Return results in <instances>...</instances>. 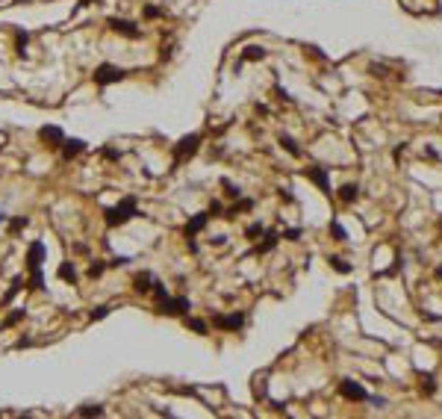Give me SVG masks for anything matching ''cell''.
Listing matches in <instances>:
<instances>
[{
	"instance_id": "6da1fadb",
	"label": "cell",
	"mask_w": 442,
	"mask_h": 419,
	"mask_svg": "<svg viewBox=\"0 0 442 419\" xmlns=\"http://www.w3.org/2000/svg\"><path fill=\"white\" fill-rule=\"evenodd\" d=\"M133 216H139V204H136V198L130 195V198H124L118 207L106 210V213H103V222H106V227H118V225H127Z\"/></svg>"
},
{
	"instance_id": "8fae6325",
	"label": "cell",
	"mask_w": 442,
	"mask_h": 419,
	"mask_svg": "<svg viewBox=\"0 0 442 419\" xmlns=\"http://www.w3.org/2000/svg\"><path fill=\"white\" fill-rule=\"evenodd\" d=\"M41 260H44V242H32L29 251H27V266H29V272H32V269H41Z\"/></svg>"
},
{
	"instance_id": "ba28073f",
	"label": "cell",
	"mask_w": 442,
	"mask_h": 419,
	"mask_svg": "<svg viewBox=\"0 0 442 419\" xmlns=\"http://www.w3.org/2000/svg\"><path fill=\"white\" fill-rule=\"evenodd\" d=\"M212 325H215L218 331H239V328L245 325V313H230V316L218 313V316H212Z\"/></svg>"
},
{
	"instance_id": "8992f818",
	"label": "cell",
	"mask_w": 442,
	"mask_h": 419,
	"mask_svg": "<svg viewBox=\"0 0 442 419\" xmlns=\"http://www.w3.org/2000/svg\"><path fill=\"white\" fill-rule=\"evenodd\" d=\"M106 27H109L112 32L124 35V38H139V35H142V30H139L133 21H127V18H109V21H106Z\"/></svg>"
},
{
	"instance_id": "d590c367",
	"label": "cell",
	"mask_w": 442,
	"mask_h": 419,
	"mask_svg": "<svg viewBox=\"0 0 442 419\" xmlns=\"http://www.w3.org/2000/svg\"><path fill=\"white\" fill-rule=\"evenodd\" d=\"M21 319H24V310H15V313H12V316H9V319L3 322V325H6V328H12V325H18Z\"/></svg>"
},
{
	"instance_id": "8d00e7d4",
	"label": "cell",
	"mask_w": 442,
	"mask_h": 419,
	"mask_svg": "<svg viewBox=\"0 0 442 419\" xmlns=\"http://www.w3.org/2000/svg\"><path fill=\"white\" fill-rule=\"evenodd\" d=\"M206 213H209V216H212V219H215V216H221V213H224V207H221V201H212V204H209V210H206Z\"/></svg>"
},
{
	"instance_id": "484cf974",
	"label": "cell",
	"mask_w": 442,
	"mask_h": 419,
	"mask_svg": "<svg viewBox=\"0 0 442 419\" xmlns=\"http://www.w3.org/2000/svg\"><path fill=\"white\" fill-rule=\"evenodd\" d=\"M422 393H425V396H434V393H437V381H434V375H425V378H422Z\"/></svg>"
},
{
	"instance_id": "74e56055",
	"label": "cell",
	"mask_w": 442,
	"mask_h": 419,
	"mask_svg": "<svg viewBox=\"0 0 442 419\" xmlns=\"http://www.w3.org/2000/svg\"><path fill=\"white\" fill-rule=\"evenodd\" d=\"M369 71H372V74H375V77H386V68H383V65H372V68H369Z\"/></svg>"
},
{
	"instance_id": "30bf717a",
	"label": "cell",
	"mask_w": 442,
	"mask_h": 419,
	"mask_svg": "<svg viewBox=\"0 0 442 419\" xmlns=\"http://www.w3.org/2000/svg\"><path fill=\"white\" fill-rule=\"evenodd\" d=\"M206 222H209V213H198V216H192V219H189V225L183 227L186 239H195V233H201V230L206 227Z\"/></svg>"
},
{
	"instance_id": "5bb4252c",
	"label": "cell",
	"mask_w": 442,
	"mask_h": 419,
	"mask_svg": "<svg viewBox=\"0 0 442 419\" xmlns=\"http://www.w3.org/2000/svg\"><path fill=\"white\" fill-rule=\"evenodd\" d=\"M248 210H254V201H251V198H236V204L224 213V219H227V222H233L239 213H248Z\"/></svg>"
},
{
	"instance_id": "d4e9b609",
	"label": "cell",
	"mask_w": 442,
	"mask_h": 419,
	"mask_svg": "<svg viewBox=\"0 0 442 419\" xmlns=\"http://www.w3.org/2000/svg\"><path fill=\"white\" fill-rule=\"evenodd\" d=\"M263 233H265L263 222H254V225H248V227H245V236H248V239H254V236H263Z\"/></svg>"
},
{
	"instance_id": "9c48e42d",
	"label": "cell",
	"mask_w": 442,
	"mask_h": 419,
	"mask_svg": "<svg viewBox=\"0 0 442 419\" xmlns=\"http://www.w3.org/2000/svg\"><path fill=\"white\" fill-rule=\"evenodd\" d=\"M59 151H62V160H74V157H80L86 151V142L83 139H65L59 145Z\"/></svg>"
},
{
	"instance_id": "7bdbcfd3",
	"label": "cell",
	"mask_w": 442,
	"mask_h": 419,
	"mask_svg": "<svg viewBox=\"0 0 442 419\" xmlns=\"http://www.w3.org/2000/svg\"><path fill=\"white\" fill-rule=\"evenodd\" d=\"M280 198H283V201H289V204H292V201H295V198H292V192H289V189H280Z\"/></svg>"
},
{
	"instance_id": "ee69618b",
	"label": "cell",
	"mask_w": 442,
	"mask_h": 419,
	"mask_svg": "<svg viewBox=\"0 0 442 419\" xmlns=\"http://www.w3.org/2000/svg\"><path fill=\"white\" fill-rule=\"evenodd\" d=\"M422 316H425L428 322H440V319H442V316H437V313H422Z\"/></svg>"
},
{
	"instance_id": "ac0fdd59",
	"label": "cell",
	"mask_w": 442,
	"mask_h": 419,
	"mask_svg": "<svg viewBox=\"0 0 442 419\" xmlns=\"http://www.w3.org/2000/svg\"><path fill=\"white\" fill-rule=\"evenodd\" d=\"M330 266H333V272H339V275H351V272H354V266H351L348 260H342V257H330Z\"/></svg>"
},
{
	"instance_id": "b9f144b4",
	"label": "cell",
	"mask_w": 442,
	"mask_h": 419,
	"mask_svg": "<svg viewBox=\"0 0 442 419\" xmlns=\"http://www.w3.org/2000/svg\"><path fill=\"white\" fill-rule=\"evenodd\" d=\"M254 109H257V115H268V106H265V103H257Z\"/></svg>"
},
{
	"instance_id": "4fadbf2b",
	"label": "cell",
	"mask_w": 442,
	"mask_h": 419,
	"mask_svg": "<svg viewBox=\"0 0 442 419\" xmlns=\"http://www.w3.org/2000/svg\"><path fill=\"white\" fill-rule=\"evenodd\" d=\"M38 136H41L44 142H50L53 148H59V145L65 142V133H62L59 127H41V130H38Z\"/></svg>"
},
{
	"instance_id": "e575fe53",
	"label": "cell",
	"mask_w": 442,
	"mask_h": 419,
	"mask_svg": "<svg viewBox=\"0 0 442 419\" xmlns=\"http://www.w3.org/2000/svg\"><path fill=\"white\" fill-rule=\"evenodd\" d=\"M103 316H109V307H94L91 313H88V319L94 322V319H103Z\"/></svg>"
},
{
	"instance_id": "5b68a950",
	"label": "cell",
	"mask_w": 442,
	"mask_h": 419,
	"mask_svg": "<svg viewBox=\"0 0 442 419\" xmlns=\"http://www.w3.org/2000/svg\"><path fill=\"white\" fill-rule=\"evenodd\" d=\"M339 396H342V399H348V402H369V390H366L363 384L351 381V378L339 381Z\"/></svg>"
},
{
	"instance_id": "603a6c76",
	"label": "cell",
	"mask_w": 442,
	"mask_h": 419,
	"mask_svg": "<svg viewBox=\"0 0 442 419\" xmlns=\"http://www.w3.org/2000/svg\"><path fill=\"white\" fill-rule=\"evenodd\" d=\"M330 233L336 236V242H348V230H345L339 222H330Z\"/></svg>"
},
{
	"instance_id": "d6986e66",
	"label": "cell",
	"mask_w": 442,
	"mask_h": 419,
	"mask_svg": "<svg viewBox=\"0 0 442 419\" xmlns=\"http://www.w3.org/2000/svg\"><path fill=\"white\" fill-rule=\"evenodd\" d=\"M59 278L68 281V284H77V269H74V263H62V266H59Z\"/></svg>"
},
{
	"instance_id": "bcb514c9",
	"label": "cell",
	"mask_w": 442,
	"mask_h": 419,
	"mask_svg": "<svg viewBox=\"0 0 442 419\" xmlns=\"http://www.w3.org/2000/svg\"><path fill=\"white\" fill-rule=\"evenodd\" d=\"M3 145H6V133H0V148H3Z\"/></svg>"
},
{
	"instance_id": "7a4b0ae2",
	"label": "cell",
	"mask_w": 442,
	"mask_h": 419,
	"mask_svg": "<svg viewBox=\"0 0 442 419\" xmlns=\"http://www.w3.org/2000/svg\"><path fill=\"white\" fill-rule=\"evenodd\" d=\"M124 77H127V71H124V68H118V65H109V62L97 65V68H94V74H91L94 86H112V83H121Z\"/></svg>"
},
{
	"instance_id": "9a60e30c",
	"label": "cell",
	"mask_w": 442,
	"mask_h": 419,
	"mask_svg": "<svg viewBox=\"0 0 442 419\" xmlns=\"http://www.w3.org/2000/svg\"><path fill=\"white\" fill-rule=\"evenodd\" d=\"M133 290H136V292H150V290H153V275H150V272L136 275V278H133Z\"/></svg>"
},
{
	"instance_id": "83f0119b",
	"label": "cell",
	"mask_w": 442,
	"mask_h": 419,
	"mask_svg": "<svg viewBox=\"0 0 442 419\" xmlns=\"http://www.w3.org/2000/svg\"><path fill=\"white\" fill-rule=\"evenodd\" d=\"M221 186H224V189H227V195H230V198H242V189H239V186H233V183H230V180H227V177H224V180H221Z\"/></svg>"
},
{
	"instance_id": "836d02e7",
	"label": "cell",
	"mask_w": 442,
	"mask_h": 419,
	"mask_svg": "<svg viewBox=\"0 0 442 419\" xmlns=\"http://www.w3.org/2000/svg\"><path fill=\"white\" fill-rule=\"evenodd\" d=\"M165 12L159 9V6H145V18H162Z\"/></svg>"
},
{
	"instance_id": "3957f363",
	"label": "cell",
	"mask_w": 442,
	"mask_h": 419,
	"mask_svg": "<svg viewBox=\"0 0 442 419\" xmlns=\"http://www.w3.org/2000/svg\"><path fill=\"white\" fill-rule=\"evenodd\" d=\"M198 145H201V133L183 136V139L174 145V165H183L186 160H192V157L198 154Z\"/></svg>"
},
{
	"instance_id": "52a82bcc",
	"label": "cell",
	"mask_w": 442,
	"mask_h": 419,
	"mask_svg": "<svg viewBox=\"0 0 442 419\" xmlns=\"http://www.w3.org/2000/svg\"><path fill=\"white\" fill-rule=\"evenodd\" d=\"M304 177L307 180H313L324 195H330V174H327V168H322V165H313V168H304Z\"/></svg>"
},
{
	"instance_id": "7402d4cb",
	"label": "cell",
	"mask_w": 442,
	"mask_h": 419,
	"mask_svg": "<svg viewBox=\"0 0 442 419\" xmlns=\"http://www.w3.org/2000/svg\"><path fill=\"white\" fill-rule=\"evenodd\" d=\"M27 41H29V35H27L24 30H18V32H15V50H18L21 56H24V50H27Z\"/></svg>"
},
{
	"instance_id": "44dd1931",
	"label": "cell",
	"mask_w": 442,
	"mask_h": 419,
	"mask_svg": "<svg viewBox=\"0 0 442 419\" xmlns=\"http://www.w3.org/2000/svg\"><path fill=\"white\" fill-rule=\"evenodd\" d=\"M186 328H192V331H195V334H201V337H204V334H209V328H206V322H204V319H189V316H186Z\"/></svg>"
},
{
	"instance_id": "f35d334b",
	"label": "cell",
	"mask_w": 442,
	"mask_h": 419,
	"mask_svg": "<svg viewBox=\"0 0 442 419\" xmlns=\"http://www.w3.org/2000/svg\"><path fill=\"white\" fill-rule=\"evenodd\" d=\"M369 402H375V405H378V408H386V405H389V402H386V399H383V396H369Z\"/></svg>"
},
{
	"instance_id": "cb8c5ba5",
	"label": "cell",
	"mask_w": 442,
	"mask_h": 419,
	"mask_svg": "<svg viewBox=\"0 0 442 419\" xmlns=\"http://www.w3.org/2000/svg\"><path fill=\"white\" fill-rule=\"evenodd\" d=\"M29 290H44V278H41V269H32V275H29V284H27Z\"/></svg>"
},
{
	"instance_id": "60d3db41",
	"label": "cell",
	"mask_w": 442,
	"mask_h": 419,
	"mask_svg": "<svg viewBox=\"0 0 442 419\" xmlns=\"http://www.w3.org/2000/svg\"><path fill=\"white\" fill-rule=\"evenodd\" d=\"M130 263V257H115V260H109V266H127Z\"/></svg>"
},
{
	"instance_id": "f546056e",
	"label": "cell",
	"mask_w": 442,
	"mask_h": 419,
	"mask_svg": "<svg viewBox=\"0 0 442 419\" xmlns=\"http://www.w3.org/2000/svg\"><path fill=\"white\" fill-rule=\"evenodd\" d=\"M21 287H27V284H24V281H15V284H12V290H9V292L3 295V304H9V301H12V298L18 295V290H21Z\"/></svg>"
},
{
	"instance_id": "ab89813d",
	"label": "cell",
	"mask_w": 442,
	"mask_h": 419,
	"mask_svg": "<svg viewBox=\"0 0 442 419\" xmlns=\"http://www.w3.org/2000/svg\"><path fill=\"white\" fill-rule=\"evenodd\" d=\"M103 157H106V160H121V154H118V151H112V148H106V151H103Z\"/></svg>"
},
{
	"instance_id": "2e32d148",
	"label": "cell",
	"mask_w": 442,
	"mask_h": 419,
	"mask_svg": "<svg viewBox=\"0 0 442 419\" xmlns=\"http://www.w3.org/2000/svg\"><path fill=\"white\" fill-rule=\"evenodd\" d=\"M360 198V186L357 183H345L342 189H339V201H345V204H354Z\"/></svg>"
},
{
	"instance_id": "1f68e13d",
	"label": "cell",
	"mask_w": 442,
	"mask_h": 419,
	"mask_svg": "<svg viewBox=\"0 0 442 419\" xmlns=\"http://www.w3.org/2000/svg\"><path fill=\"white\" fill-rule=\"evenodd\" d=\"M77 417H103V408H97V405L94 408H80Z\"/></svg>"
},
{
	"instance_id": "f6af8a7d",
	"label": "cell",
	"mask_w": 442,
	"mask_h": 419,
	"mask_svg": "<svg viewBox=\"0 0 442 419\" xmlns=\"http://www.w3.org/2000/svg\"><path fill=\"white\" fill-rule=\"evenodd\" d=\"M434 275H437V278L442 281V266H437V269H434Z\"/></svg>"
},
{
	"instance_id": "7c38bea8",
	"label": "cell",
	"mask_w": 442,
	"mask_h": 419,
	"mask_svg": "<svg viewBox=\"0 0 442 419\" xmlns=\"http://www.w3.org/2000/svg\"><path fill=\"white\" fill-rule=\"evenodd\" d=\"M277 242H280V233H277V230H265V233H263V242L254 248V254H268V251H274Z\"/></svg>"
},
{
	"instance_id": "f1b7e54d",
	"label": "cell",
	"mask_w": 442,
	"mask_h": 419,
	"mask_svg": "<svg viewBox=\"0 0 442 419\" xmlns=\"http://www.w3.org/2000/svg\"><path fill=\"white\" fill-rule=\"evenodd\" d=\"M24 227H27V216H18V219L9 222V230H12V233H18V230H24Z\"/></svg>"
},
{
	"instance_id": "e0dca14e",
	"label": "cell",
	"mask_w": 442,
	"mask_h": 419,
	"mask_svg": "<svg viewBox=\"0 0 442 419\" xmlns=\"http://www.w3.org/2000/svg\"><path fill=\"white\" fill-rule=\"evenodd\" d=\"M260 59H265V50H263V47H257V44L245 47V53H242V62H260Z\"/></svg>"
},
{
	"instance_id": "4316f807",
	"label": "cell",
	"mask_w": 442,
	"mask_h": 419,
	"mask_svg": "<svg viewBox=\"0 0 442 419\" xmlns=\"http://www.w3.org/2000/svg\"><path fill=\"white\" fill-rule=\"evenodd\" d=\"M109 263H103V260H94L91 266H88V278H100L103 275V269H106Z\"/></svg>"
},
{
	"instance_id": "d6a6232c",
	"label": "cell",
	"mask_w": 442,
	"mask_h": 419,
	"mask_svg": "<svg viewBox=\"0 0 442 419\" xmlns=\"http://www.w3.org/2000/svg\"><path fill=\"white\" fill-rule=\"evenodd\" d=\"M301 233H304L301 227H289V230L283 233V239H289V242H298V239H301Z\"/></svg>"
},
{
	"instance_id": "ffe728a7",
	"label": "cell",
	"mask_w": 442,
	"mask_h": 419,
	"mask_svg": "<svg viewBox=\"0 0 442 419\" xmlns=\"http://www.w3.org/2000/svg\"><path fill=\"white\" fill-rule=\"evenodd\" d=\"M280 145L292 154V157H301V148H298V142L292 139V136H286V133H280Z\"/></svg>"
},
{
	"instance_id": "277c9868",
	"label": "cell",
	"mask_w": 442,
	"mask_h": 419,
	"mask_svg": "<svg viewBox=\"0 0 442 419\" xmlns=\"http://www.w3.org/2000/svg\"><path fill=\"white\" fill-rule=\"evenodd\" d=\"M192 310V304H189V298L186 295H177V298H162V301H156V313H162V316H186Z\"/></svg>"
},
{
	"instance_id": "4dcf8cb0",
	"label": "cell",
	"mask_w": 442,
	"mask_h": 419,
	"mask_svg": "<svg viewBox=\"0 0 442 419\" xmlns=\"http://www.w3.org/2000/svg\"><path fill=\"white\" fill-rule=\"evenodd\" d=\"M150 292H153V298H156V301H162V298H168V290H165V287H162L159 281H153V290H150Z\"/></svg>"
},
{
	"instance_id": "7dc6e473",
	"label": "cell",
	"mask_w": 442,
	"mask_h": 419,
	"mask_svg": "<svg viewBox=\"0 0 442 419\" xmlns=\"http://www.w3.org/2000/svg\"><path fill=\"white\" fill-rule=\"evenodd\" d=\"M88 3H91V0H80V3H77V6H80V9H83V6H88Z\"/></svg>"
}]
</instances>
